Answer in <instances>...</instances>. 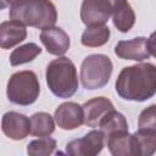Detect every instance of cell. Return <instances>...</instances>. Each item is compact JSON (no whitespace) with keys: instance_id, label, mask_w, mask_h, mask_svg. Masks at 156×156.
Returning a JSON list of instances; mask_svg holds the SVG:
<instances>
[{"instance_id":"obj_18","label":"cell","mask_w":156,"mask_h":156,"mask_svg":"<svg viewBox=\"0 0 156 156\" xmlns=\"http://www.w3.org/2000/svg\"><path fill=\"white\" fill-rule=\"evenodd\" d=\"M55 130L52 117L46 112H37L30 117V134L44 138L50 136Z\"/></svg>"},{"instance_id":"obj_14","label":"cell","mask_w":156,"mask_h":156,"mask_svg":"<svg viewBox=\"0 0 156 156\" xmlns=\"http://www.w3.org/2000/svg\"><path fill=\"white\" fill-rule=\"evenodd\" d=\"M27 37V29L21 22L10 20L0 26V46L2 49H11L23 41Z\"/></svg>"},{"instance_id":"obj_17","label":"cell","mask_w":156,"mask_h":156,"mask_svg":"<svg viewBox=\"0 0 156 156\" xmlns=\"http://www.w3.org/2000/svg\"><path fill=\"white\" fill-rule=\"evenodd\" d=\"M99 127H100V130L104 133L105 138L116 132L128 130V123H127L126 117L122 113L115 111V108L107 112L102 117V119L99 123Z\"/></svg>"},{"instance_id":"obj_15","label":"cell","mask_w":156,"mask_h":156,"mask_svg":"<svg viewBox=\"0 0 156 156\" xmlns=\"http://www.w3.org/2000/svg\"><path fill=\"white\" fill-rule=\"evenodd\" d=\"M112 21H113L115 27L122 33L129 32V29L133 27L135 22V15H134L132 6L129 5L127 0L118 1L113 11V15H112Z\"/></svg>"},{"instance_id":"obj_6","label":"cell","mask_w":156,"mask_h":156,"mask_svg":"<svg viewBox=\"0 0 156 156\" xmlns=\"http://www.w3.org/2000/svg\"><path fill=\"white\" fill-rule=\"evenodd\" d=\"M119 0H83L80 20L85 26L105 24L113 15Z\"/></svg>"},{"instance_id":"obj_5","label":"cell","mask_w":156,"mask_h":156,"mask_svg":"<svg viewBox=\"0 0 156 156\" xmlns=\"http://www.w3.org/2000/svg\"><path fill=\"white\" fill-rule=\"evenodd\" d=\"M40 93L38 77L32 71H20L13 73L7 83V98L11 102L21 106L33 104Z\"/></svg>"},{"instance_id":"obj_12","label":"cell","mask_w":156,"mask_h":156,"mask_svg":"<svg viewBox=\"0 0 156 156\" xmlns=\"http://www.w3.org/2000/svg\"><path fill=\"white\" fill-rule=\"evenodd\" d=\"M108 150L115 156H138L139 150L134 135H130L128 130L116 132L105 138Z\"/></svg>"},{"instance_id":"obj_22","label":"cell","mask_w":156,"mask_h":156,"mask_svg":"<svg viewBox=\"0 0 156 156\" xmlns=\"http://www.w3.org/2000/svg\"><path fill=\"white\" fill-rule=\"evenodd\" d=\"M139 129L156 130V105H150L141 111L138 121Z\"/></svg>"},{"instance_id":"obj_2","label":"cell","mask_w":156,"mask_h":156,"mask_svg":"<svg viewBox=\"0 0 156 156\" xmlns=\"http://www.w3.org/2000/svg\"><path fill=\"white\" fill-rule=\"evenodd\" d=\"M9 16L24 26L39 29L52 27L57 20L56 7L50 0H17L11 5Z\"/></svg>"},{"instance_id":"obj_3","label":"cell","mask_w":156,"mask_h":156,"mask_svg":"<svg viewBox=\"0 0 156 156\" xmlns=\"http://www.w3.org/2000/svg\"><path fill=\"white\" fill-rule=\"evenodd\" d=\"M45 77L51 93L61 99L73 96L78 89L77 69L68 57L62 56L51 61L46 67Z\"/></svg>"},{"instance_id":"obj_10","label":"cell","mask_w":156,"mask_h":156,"mask_svg":"<svg viewBox=\"0 0 156 156\" xmlns=\"http://www.w3.org/2000/svg\"><path fill=\"white\" fill-rule=\"evenodd\" d=\"M40 40L45 46L46 51L56 56H61L65 52H67L71 44L68 34L63 29L54 26L41 29Z\"/></svg>"},{"instance_id":"obj_8","label":"cell","mask_w":156,"mask_h":156,"mask_svg":"<svg viewBox=\"0 0 156 156\" xmlns=\"http://www.w3.org/2000/svg\"><path fill=\"white\" fill-rule=\"evenodd\" d=\"M1 128L7 138L22 140L30 133V118L18 112H6L2 116Z\"/></svg>"},{"instance_id":"obj_16","label":"cell","mask_w":156,"mask_h":156,"mask_svg":"<svg viewBox=\"0 0 156 156\" xmlns=\"http://www.w3.org/2000/svg\"><path fill=\"white\" fill-rule=\"evenodd\" d=\"M110 38V29L105 24L87 26V29L82 34V44L88 48H96L106 44Z\"/></svg>"},{"instance_id":"obj_9","label":"cell","mask_w":156,"mask_h":156,"mask_svg":"<svg viewBox=\"0 0 156 156\" xmlns=\"http://www.w3.org/2000/svg\"><path fill=\"white\" fill-rule=\"evenodd\" d=\"M55 121L61 129L72 130L84 123L83 107L76 102L61 104L55 111Z\"/></svg>"},{"instance_id":"obj_11","label":"cell","mask_w":156,"mask_h":156,"mask_svg":"<svg viewBox=\"0 0 156 156\" xmlns=\"http://www.w3.org/2000/svg\"><path fill=\"white\" fill-rule=\"evenodd\" d=\"M115 54L124 60L143 61L149 58L150 51L147 48V39L144 37L133 38L130 40H122L115 46Z\"/></svg>"},{"instance_id":"obj_20","label":"cell","mask_w":156,"mask_h":156,"mask_svg":"<svg viewBox=\"0 0 156 156\" xmlns=\"http://www.w3.org/2000/svg\"><path fill=\"white\" fill-rule=\"evenodd\" d=\"M40 52H41V49L37 44H34V43L24 44V45H22L20 48L15 49L11 52V55H10V63L12 66H18V65H23V63L30 62Z\"/></svg>"},{"instance_id":"obj_7","label":"cell","mask_w":156,"mask_h":156,"mask_svg":"<svg viewBox=\"0 0 156 156\" xmlns=\"http://www.w3.org/2000/svg\"><path fill=\"white\" fill-rule=\"evenodd\" d=\"M105 143V135L101 130H91L80 139H74L66 145V152L72 156H95Z\"/></svg>"},{"instance_id":"obj_4","label":"cell","mask_w":156,"mask_h":156,"mask_svg":"<svg viewBox=\"0 0 156 156\" xmlns=\"http://www.w3.org/2000/svg\"><path fill=\"white\" fill-rule=\"evenodd\" d=\"M112 68V62L106 55L93 54L87 56L80 66L82 85L89 90L104 88L111 78Z\"/></svg>"},{"instance_id":"obj_13","label":"cell","mask_w":156,"mask_h":156,"mask_svg":"<svg viewBox=\"0 0 156 156\" xmlns=\"http://www.w3.org/2000/svg\"><path fill=\"white\" fill-rule=\"evenodd\" d=\"M82 107L84 112V124H87L88 127H99L102 117L107 112L113 110L112 102L104 96L94 98L87 101Z\"/></svg>"},{"instance_id":"obj_24","label":"cell","mask_w":156,"mask_h":156,"mask_svg":"<svg viewBox=\"0 0 156 156\" xmlns=\"http://www.w3.org/2000/svg\"><path fill=\"white\" fill-rule=\"evenodd\" d=\"M16 1H17V0H2V7H5L6 5H10V4L12 5V4L16 2Z\"/></svg>"},{"instance_id":"obj_1","label":"cell","mask_w":156,"mask_h":156,"mask_svg":"<svg viewBox=\"0 0 156 156\" xmlns=\"http://www.w3.org/2000/svg\"><path fill=\"white\" fill-rule=\"evenodd\" d=\"M116 91L130 101H145L156 94V66L138 63L124 67L116 80Z\"/></svg>"},{"instance_id":"obj_21","label":"cell","mask_w":156,"mask_h":156,"mask_svg":"<svg viewBox=\"0 0 156 156\" xmlns=\"http://www.w3.org/2000/svg\"><path fill=\"white\" fill-rule=\"evenodd\" d=\"M56 149V140L50 136L39 138L28 144L27 154L30 156H48Z\"/></svg>"},{"instance_id":"obj_19","label":"cell","mask_w":156,"mask_h":156,"mask_svg":"<svg viewBox=\"0 0 156 156\" xmlns=\"http://www.w3.org/2000/svg\"><path fill=\"white\" fill-rule=\"evenodd\" d=\"M139 156H150L156 152V130L138 129L134 134Z\"/></svg>"},{"instance_id":"obj_23","label":"cell","mask_w":156,"mask_h":156,"mask_svg":"<svg viewBox=\"0 0 156 156\" xmlns=\"http://www.w3.org/2000/svg\"><path fill=\"white\" fill-rule=\"evenodd\" d=\"M147 48H149L150 55L156 57V32L151 33V35L147 38Z\"/></svg>"}]
</instances>
